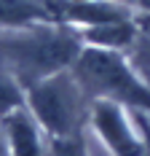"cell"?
<instances>
[{"label":"cell","instance_id":"cell-11","mask_svg":"<svg viewBox=\"0 0 150 156\" xmlns=\"http://www.w3.org/2000/svg\"><path fill=\"white\" fill-rule=\"evenodd\" d=\"M0 156H11V145H8V137H5L3 124H0Z\"/></svg>","mask_w":150,"mask_h":156},{"label":"cell","instance_id":"cell-1","mask_svg":"<svg viewBox=\"0 0 150 156\" xmlns=\"http://www.w3.org/2000/svg\"><path fill=\"white\" fill-rule=\"evenodd\" d=\"M80 48L83 41L70 24H32L0 38V67L27 89L59 70H70Z\"/></svg>","mask_w":150,"mask_h":156},{"label":"cell","instance_id":"cell-5","mask_svg":"<svg viewBox=\"0 0 150 156\" xmlns=\"http://www.w3.org/2000/svg\"><path fill=\"white\" fill-rule=\"evenodd\" d=\"M0 124L5 129L11 156H46L48 135L40 129V124L35 121V116L30 113L27 105L8 113L5 119H0Z\"/></svg>","mask_w":150,"mask_h":156},{"label":"cell","instance_id":"cell-2","mask_svg":"<svg viewBox=\"0 0 150 156\" xmlns=\"http://www.w3.org/2000/svg\"><path fill=\"white\" fill-rule=\"evenodd\" d=\"M73 73L91 100H113L129 110H142L150 116V83L134 73L123 51L83 46Z\"/></svg>","mask_w":150,"mask_h":156},{"label":"cell","instance_id":"cell-10","mask_svg":"<svg viewBox=\"0 0 150 156\" xmlns=\"http://www.w3.org/2000/svg\"><path fill=\"white\" fill-rule=\"evenodd\" d=\"M139 32H142V38L150 43V14H145L139 19Z\"/></svg>","mask_w":150,"mask_h":156},{"label":"cell","instance_id":"cell-4","mask_svg":"<svg viewBox=\"0 0 150 156\" xmlns=\"http://www.w3.org/2000/svg\"><path fill=\"white\" fill-rule=\"evenodd\" d=\"M131 110L113 100H91L89 126L99 135L110 156H148V140L131 124Z\"/></svg>","mask_w":150,"mask_h":156},{"label":"cell","instance_id":"cell-8","mask_svg":"<svg viewBox=\"0 0 150 156\" xmlns=\"http://www.w3.org/2000/svg\"><path fill=\"white\" fill-rule=\"evenodd\" d=\"M24 105H27V89L8 70L0 67V119H5L8 113L24 108Z\"/></svg>","mask_w":150,"mask_h":156},{"label":"cell","instance_id":"cell-6","mask_svg":"<svg viewBox=\"0 0 150 156\" xmlns=\"http://www.w3.org/2000/svg\"><path fill=\"white\" fill-rule=\"evenodd\" d=\"M83 46H99L110 51H131L139 41V22L129 19H113V22H97V24H83L75 27Z\"/></svg>","mask_w":150,"mask_h":156},{"label":"cell","instance_id":"cell-3","mask_svg":"<svg viewBox=\"0 0 150 156\" xmlns=\"http://www.w3.org/2000/svg\"><path fill=\"white\" fill-rule=\"evenodd\" d=\"M27 108L48 137H70L89 124L91 97L70 67L27 86Z\"/></svg>","mask_w":150,"mask_h":156},{"label":"cell","instance_id":"cell-7","mask_svg":"<svg viewBox=\"0 0 150 156\" xmlns=\"http://www.w3.org/2000/svg\"><path fill=\"white\" fill-rule=\"evenodd\" d=\"M51 24L43 0H0V27H32Z\"/></svg>","mask_w":150,"mask_h":156},{"label":"cell","instance_id":"cell-9","mask_svg":"<svg viewBox=\"0 0 150 156\" xmlns=\"http://www.w3.org/2000/svg\"><path fill=\"white\" fill-rule=\"evenodd\" d=\"M46 156H86V140L83 132L70 137H48Z\"/></svg>","mask_w":150,"mask_h":156}]
</instances>
